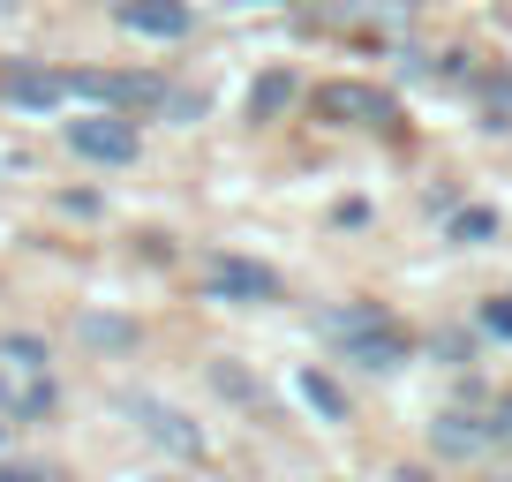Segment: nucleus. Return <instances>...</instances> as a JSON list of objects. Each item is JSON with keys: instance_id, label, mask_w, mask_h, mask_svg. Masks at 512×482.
<instances>
[{"instance_id": "nucleus-8", "label": "nucleus", "mask_w": 512, "mask_h": 482, "mask_svg": "<svg viewBox=\"0 0 512 482\" xmlns=\"http://www.w3.org/2000/svg\"><path fill=\"white\" fill-rule=\"evenodd\" d=\"M211 294H219V302H272L279 279L264 272V264H249V257H219L211 264Z\"/></svg>"}, {"instance_id": "nucleus-10", "label": "nucleus", "mask_w": 512, "mask_h": 482, "mask_svg": "<svg viewBox=\"0 0 512 482\" xmlns=\"http://www.w3.org/2000/svg\"><path fill=\"white\" fill-rule=\"evenodd\" d=\"M128 407L144 415V437H159V445H174V452H196V445H204V437H196L174 407H159V400H128Z\"/></svg>"}, {"instance_id": "nucleus-15", "label": "nucleus", "mask_w": 512, "mask_h": 482, "mask_svg": "<svg viewBox=\"0 0 512 482\" xmlns=\"http://www.w3.org/2000/svg\"><path fill=\"white\" fill-rule=\"evenodd\" d=\"M0 482H61V475H46V467H0Z\"/></svg>"}, {"instance_id": "nucleus-12", "label": "nucleus", "mask_w": 512, "mask_h": 482, "mask_svg": "<svg viewBox=\"0 0 512 482\" xmlns=\"http://www.w3.org/2000/svg\"><path fill=\"white\" fill-rule=\"evenodd\" d=\"M287 98H294V76H264V83L249 91V113H256V121H272V113L287 106Z\"/></svg>"}, {"instance_id": "nucleus-13", "label": "nucleus", "mask_w": 512, "mask_h": 482, "mask_svg": "<svg viewBox=\"0 0 512 482\" xmlns=\"http://www.w3.org/2000/svg\"><path fill=\"white\" fill-rule=\"evenodd\" d=\"M497 234V211H452V241H490Z\"/></svg>"}, {"instance_id": "nucleus-14", "label": "nucleus", "mask_w": 512, "mask_h": 482, "mask_svg": "<svg viewBox=\"0 0 512 482\" xmlns=\"http://www.w3.org/2000/svg\"><path fill=\"white\" fill-rule=\"evenodd\" d=\"M482 332H497V339H512V294H505V302H490V309H482Z\"/></svg>"}, {"instance_id": "nucleus-4", "label": "nucleus", "mask_w": 512, "mask_h": 482, "mask_svg": "<svg viewBox=\"0 0 512 482\" xmlns=\"http://www.w3.org/2000/svg\"><path fill=\"white\" fill-rule=\"evenodd\" d=\"M68 91L91 98L98 113H151V106L174 98L159 76H113V68H83V76H68Z\"/></svg>"}, {"instance_id": "nucleus-1", "label": "nucleus", "mask_w": 512, "mask_h": 482, "mask_svg": "<svg viewBox=\"0 0 512 482\" xmlns=\"http://www.w3.org/2000/svg\"><path fill=\"white\" fill-rule=\"evenodd\" d=\"M324 339H339V354H347L354 370H400L407 362V332L384 317L377 302L332 309V317H324Z\"/></svg>"}, {"instance_id": "nucleus-7", "label": "nucleus", "mask_w": 512, "mask_h": 482, "mask_svg": "<svg viewBox=\"0 0 512 482\" xmlns=\"http://www.w3.org/2000/svg\"><path fill=\"white\" fill-rule=\"evenodd\" d=\"M121 16V31H136V38H189V0H121L113 8Z\"/></svg>"}, {"instance_id": "nucleus-3", "label": "nucleus", "mask_w": 512, "mask_h": 482, "mask_svg": "<svg viewBox=\"0 0 512 482\" xmlns=\"http://www.w3.org/2000/svg\"><path fill=\"white\" fill-rule=\"evenodd\" d=\"M317 121H332V129H392L400 121V106H392V91H377V83H317Z\"/></svg>"}, {"instance_id": "nucleus-9", "label": "nucleus", "mask_w": 512, "mask_h": 482, "mask_svg": "<svg viewBox=\"0 0 512 482\" xmlns=\"http://www.w3.org/2000/svg\"><path fill=\"white\" fill-rule=\"evenodd\" d=\"M8 98L31 106V113H46V106L68 98V76H53V68H16V76H8Z\"/></svg>"}, {"instance_id": "nucleus-6", "label": "nucleus", "mask_w": 512, "mask_h": 482, "mask_svg": "<svg viewBox=\"0 0 512 482\" xmlns=\"http://www.w3.org/2000/svg\"><path fill=\"white\" fill-rule=\"evenodd\" d=\"M68 144L98 166H128L136 159V129H128L121 113H91V121H68Z\"/></svg>"}, {"instance_id": "nucleus-11", "label": "nucleus", "mask_w": 512, "mask_h": 482, "mask_svg": "<svg viewBox=\"0 0 512 482\" xmlns=\"http://www.w3.org/2000/svg\"><path fill=\"white\" fill-rule=\"evenodd\" d=\"M294 385H302V400H309V407H317V415H324V422H339V415H347V400H339V385H332V377H317V370H302V377H294Z\"/></svg>"}, {"instance_id": "nucleus-2", "label": "nucleus", "mask_w": 512, "mask_h": 482, "mask_svg": "<svg viewBox=\"0 0 512 482\" xmlns=\"http://www.w3.org/2000/svg\"><path fill=\"white\" fill-rule=\"evenodd\" d=\"M53 407V370H46V347L23 332L0 339V415H46Z\"/></svg>"}, {"instance_id": "nucleus-5", "label": "nucleus", "mask_w": 512, "mask_h": 482, "mask_svg": "<svg viewBox=\"0 0 512 482\" xmlns=\"http://www.w3.org/2000/svg\"><path fill=\"white\" fill-rule=\"evenodd\" d=\"M437 452H512V400L490 415H437L430 422Z\"/></svg>"}]
</instances>
